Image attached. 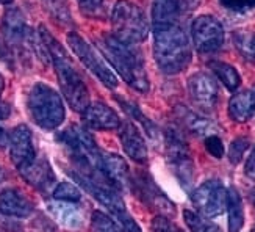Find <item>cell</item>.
<instances>
[{"instance_id": "6da1fadb", "label": "cell", "mask_w": 255, "mask_h": 232, "mask_svg": "<svg viewBox=\"0 0 255 232\" xmlns=\"http://www.w3.org/2000/svg\"><path fill=\"white\" fill-rule=\"evenodd\" d=\"M38 33L49 50L50 61L55 66V72H57L58 83L66 101L75 112L83 113L85 108L90 105V91H88V86L83 82L80 72L74 66L69 53L52 36V33L46 27L41 25Z\"/></svg>"}, {"instance_id": "7a4b0ae2", "label": "cell", "mask_w": 255, "mask_h": 232, "mask_svg": "<svg viewBox=\"0 0 255 232\" xmlns=\"http://www.w3.org/2000/svg\"><path fill=\"white\" fill-rule=\"evenodd\" d=\"M153 57L166 74H179L191 63V46L179 25L153 27Z\"/></svg>"}, {"instance_id": "3957f363", "label": "cell", "mask_w": 255, "mask_h": 232, "mask_svg": "<svg viewBox=\"0 0 255 232\" xmlns=\"http://www.w3.org/2000/svg\"><path fill=\"white\" fill-rule=\"evenodd\" d=\"M99 47L108 58V61L115 66V69L123 77L124 82L139 93H147L150 83L147 79V72L144 68V61L141 55L133 50L130 44L121 42L113 35H104L99 41Z\"/></svg>"}, {"instance_id": "277c9868", "label": "cell", "mask_w": 255, "mask_h": 232, "mask_svg": "<svg viewBox=\"0 0 255 232\" xmlns=\"http://www.w3.org/2000/svg\"><path fill=\"white\" fill-rule=\"evenodd\" d=\"M33 121L44 130H53L64 121V105L60 94L46 83L33 85L27 101Z\"/></svg>"}, {"instance_id": "5b68a950", "label": "cell", "mask_w": 255, "mask_h": 232, "mask_svg": "<svg viewBox=\"0 0 255 232\" xmlns=\"http://www.w3.org/2000/svg\"><path fill=\"white\" fill-rule=\"evenodd\" d=\"M112 25L115 31V38L124 44H138L144 41L149 35V22L142 9L128 2V0H118L113 13Z\"/></svg>"}, {"instance_id": "8992f818", "label": "cell", "mask_w": 255, "mask_h": 232, "mask_svg": "<svg viewBox=\"0 0 255 232\" xmlns=\"http://www.w3.org/2000/svg\"><path fill=\"white\" fill-rule=\"evenodd\" d=\"M166 156H168L169 167L172 168L177 179L182 184L183 189L190 190L193 184V160L190 157V149H188L183 137L179 130L168 129L166 130Z\"/></svg>"}, {"instance_id": "52a82bcc", "label": "cell", "mask_w": 255, "mask_h": 232, "mask_svg": "<svg viewBox=\"0 0 255 232\" xmlns=\"http://www.w3.org/2000/svg\"><path fill=\"white\" fill-rule=\"evenodd\" d=\"M68 42L75 53V57L82 61V64L86 69H90L99 80H101L107 88H116L118 86V77L110 69V66L105 63V60L90 46L79 33L71 31L68 33Z\"/></svg>"}, {"instance_id": "ba28073f", "label": "cell", "mask_w": 255, "mask_h": 232, "mask_svg": "<svg viewBox=\"0 0 255 232\" xmlns=\"http://www.w3.org/2000/svg\"><path fill=\"white\" fill-rule=\"evenodd\" d=\"M191 203L201 215L219 217L227 207V190L216 179L207 181L191 193Z\"/></svg>"}, {"instance_id": "9c48e42d", "label": "cell", "mask_w": 255, "mask_h": 232, "mask_svg": "<svg viewBox=\"0 0 255 232\" xmlns=\"http://www.w3.org/2000/svg\"><path fill=\"white\" fill-rule=\"evenodd\" d=\"M191 36L197 52L212 53L223 46L224 28L216 17L204 14L194 19L191 25Z\"/></svg>"}, {"instance_id": "30bf717a", "label": "cell", "mask_w": 255, "mask_h": 232, "mask_svg": "<svg viewBox=\"0 0 255 232\" xmlns=\"http://www.w3.org/2000/svg\"><path fill=\"white\" fill-rule=\"evenodd\" d=\"M135 190H136V195L142 200V203H146L160 215L171 217L175 214V207L172 201L163 195V192L155 185L152 178H149L147 174H139L135 179Z\"/></svg>"}, {"instance_id": "8fae6325", "label": "cell", "mask_w": 255, "mask_h": 232, "mask_svg": "<svg viewBox=\"0 0 255 232\" xmlns=\"http://www.w3.org/2000/svg\"><path fill=\"white\" fill-rule=\"evenodd\" d=\"M9 156L11 162L16 165V168L20 171L36 159L35 146H33V137L27 126H17L9 135Z\"/></svg>"}, {"instance_id": "7c38bea8", "label": "cell", "mask_w": 255, "mask_h": 232, "mask_svg": "<svg viewBox=\"0 0 255 232\" xmlns=\"http://www.w3.org/2000/svg\"><path fill=\"white\" fill-rule=\"evenodd\" d=\"M188 91L193 101L205 110L213 108L218 102V85L207 72H196L188 79Z\"/></svg>"}, {"instance_id": "4fadbf2b", "label": "cell", "mask_w": 255, "mask_h": 232, "mask_svg": "<svg viewBox=\"0 0 255 232\" xmlns=\"http://www.w3.org/2000/svg\"><path fill=\"white\" fill-rule=\"evenodd\" d=\"M30 28L25 24V17L17 8H11L3 14L2 19V33L8 46L20 47L28 44Z\"/></svg>"}, {"instance_id": "5bb4252c", "label": "cell", "mask_w": 255, "mask_h": 232, "mask_svg": "<svg viewBox=\"0 0 255 232\" xmlns=\"http://www.w3.org/2000/svg\"><path fill=\"white\" fill-rule=\"evenodd\" d=\"M83 123L96 130H113L121 126V119L112 107L102 102L90 104L82 113Z\"/></svg>"}, {"instance_id": "9a60e30c", "label": "cell", "mask_w": 255, "mask_h": 232, "mask_svg": "<svg viewBox=\"0 0 255 232\" xmlns=\"http://www.w3.org/2000/svg\"><path fill=\"white\" fill-rule=\"evenodd\" d=\"M119 127V140L123 143L126 154L131 160L144 163L147 160V146L139 129L133 123H130V121H126Z\"/></svg>"}, {"instance_id": "2e32d148", "label": "cell", "mask_w": 255, "mask_h": 232, "mask_svg": "<svg viewBox=\"0 0 255 232\" xmlns=\"http://www.w3.org/2000/svg\"><path fill=\"white\" fill-rule=\"evenodd\" d=\"M101 171L108 179V182L118 190H123L130 182L128 165L123 157L118 156V154H102Z\"/></svg>"}, {"instance_id": "e0dca14e", "label": "cell", "mask_w": 255, "mask_h": 232, "mask_svg": "<svg viewBox=\"0 0 255 232\" xmlns=\"http://www.w3.org/2000/svg\"><path fill=\"white\" fill-rule=\"evenodd\" d=\"M20 174L28 184L36 187L41 192L49 190L55 182V174L46 159H35L28 167L20 170Z\"/></svg>"}, {"instance_id": "ac0fdd59", "label": "cell", "mask_w": 255, "mask_h": 232, "mask_svg": "<svg viewBox=\"0 0 255 232\" xmlns=\"http://www.w3.org/2000/svg\"><path fill=\"white\" fill-rule=\"evenodd\" d=\"M0 212L14 218H27L33 212V204L17 190H3L0 193Z\"/></svg>"}, {"instance_id": "d6986e66", "label": "cell", "mask_w": 255, "mask_h": 232, "mask_svg": "<svg viewBox=\"0 0 255 232\" xmlns=\"http://www.w3.org/2000/svg\"><path fill=\"white\" fill-rule=\"evenodd\" d=\"M94 232H141L139 226L128 214L119 220L108 217L107 214L96 211L91 217Z\"/></svg>"}, {"instance_id": "ffe728a7", "label": "cell", "mask_w": 255, "mask_h": 232, "mask_svg": "<svg viewBox=\"0 0 255 232\" xmlns=\"http://www.w3.org/2000/svg\"><path fill=\"white\" fill-rule=\"evenodd\" d=\"M185 13L179 0H153L152 22L153 27L179 25V19Z\"/></svg>"}, {"instance_id": "44dd1931", "label": "cell", "mask_w": 255, "mask_h": 232, "mask_svg": "<svg viewBox=\"0 0 255 232\" xmlns=\"http://www.w3.org/2000/svg\"><path fill=\"white\" fill-rule=\"evenodd\" d=\"M255 113V96L252 91H240L232 96L229 115L237 123H246Z\"/></svg>"}, {"instance_id": "7402d4cb", "label": "cell", "mask_w": 255, "mask_h": 232, "mask_svg": "<svg viewBox=\"0 0 255 232\" xmlns=\"http://www.w3.org/2000/svg\"><path fill=\"white\" fill-rule=\"evenodd\" d=\"M227 214H229V232H240L245 225V209L243 200L235 187L227 190Z\"/></svg>"}, {"instance_id": "603a6c76", "label": "cell", "mask_w": 255, "mask_h": 232, "mask_svg": "<svg viewBox=\"0 0 255 232\" xmlns=\"http://www.w3.org/2000/svg\"><path fill=\"white\" fill-rule=\"evenodd\" d=\"M50 212L57 217L64 226H68L71 229H77L83 225L82 211L74 203H71V204H58V203L52 204Z\"/></svg>"}, {"instance_id": "cb8c5ba5", "label": "cell", "mask_w": 255, "mask_h": 232, "mask_svg": "<svg viewBox=\"0 0 255 232\" xmlns=\"http://www.w3.org/2000/svg\"><path fill=\"white\" fill-rule=\"evenodd\" d=\"M210 68H212L215 75L224 83V86L229 91L238 90V86L241 85V77L234 66H230L229 63L224 61H212L210 63Z\"/></svg>"}, {"instance_id": "d4e9b609", "label": "cell", "mask_w": 255, "mask_h": 232, "mask_svg": "<svg viewBox=\"0 0 255 232\" xmlns=\"http://www.w3.org/2000/svg\"><path fill=\"white\" fill-rule=\"evenodd\" d=\"M182 110V119L185 121L186 127L190 129L191 132H194L196 135H202V137H208V135H215L216 132V126L208 121L205 118H201L194 115L193 112L186 108H180Z\"/></svg>"}, {"instance_id": "484cf974", "label": "cell", "mask_w": 255, "mask_h": 232, "mask_svg": "<svg viewBox=\"0 0 255 232\" xmlns=\"http://www.w3.org/2000/svg\"><path fill=\"white\" fill-rule=\"evenodd\" d=\"M183 220L191 232H223L221 228L216 223H213L212 220H208L193 211H183Z\"/></svg>"}, {"instance_id": "4316f807", "label": "cell", "mask_w": 255, "mask_h": 232, "mask_svg": "<svg viewBox=\"0 0 255 232\" xmlns=\"http://www.w3.org/2000/svg\"><path fill=\"white\" fill-rule=\"evenodd\" d=\"M234 41L243 57H246L249 60H255V33L237 31L234 35Z\"/></svg>"}, {"instance_id": "83f0119b", "label": "cell", "mask_w": 255, "mask_h": 232, "mask_svg": "<svg viewBox=\"0 0 255 232\" xmlns=\"http://www.w3.org/2000/svg\"><path fill=\"white\" fill-rule=\"evenodd\" d=\"M53 198L61 203H77V201H80L82 192L71 182H61L55 187Z\"/></svg>"}, {"instance_id": "f1b7e54d", "label": "cell", "mask_w": 255, "mask_h": 232, "mask_svg": "<svg viewBox=\"0 0 255 232\" xmlns=\"http://www.w3.org/2000/svg\"><path fill=\"white\" fill-rule=\"evenodd\" d=\"M116 101L123 105V108L126 110V113L128 115V116H131V118H135V119H138L139 123L146 127V130H147V134L149 135H152L153 137V134H155V126L150 123V121L144 116L142 113H141V110L135 105V104H131V102H128V101H126L124 97H116Z\"/></svg>"}, {"instance_id": "f546056e", "label": "cell", "mask_w": 255, "mask_h": 232, "mask_svg": "<svg viewBox=\"0 0 255 232\" xmlns=\"http://www.w3.org/2000/svg\"><path fill=\"white\" fill-rule=\"evenodd\" d=\"M249 149V140L245 138V137H238L235 138L234 141L230 143V148H229V160L230 163L234 165H238L241 160H243V156H245V152Z\"/></svg>"}, {"instance_id": "4dcf8cb0", "label": "cell", "mask_w": 255, "mask_h": 232, "mask_svg": "<svg viewBox=\"0 0 255 232\" xmlns=\"http://www.w3.org/2000/svg\"><path fill=\"white\" fill-rule=\"evenodd\" d=\"M152 232H183L175 223H172L168 217L158 215L152 222Z\"/></svg>"}, {"instance_id": "1f68e13d", "label": "cell", "mask_w": 255, "mask_h": 232, "mask_svg": "<svg viewBox=\"0 0 255 232\" xmlns=\"http://www.w3.org/2000/svg\"><path fill=\"white\" fill-rule=\"evenodd\" d=\"M205 149L208 151V154H212L216 159H221L224 156V145L218 135L205 137Z\"/></svg>"}, {"instance_id": "d6a6232c", "label": "cell", "mask_w": 255, "mask_h": 232, "mask_svg": "<svg viewBox=\"0 0 255 232\" xmlns=\"http://www.w3.org/2000/svg\"><path fill=\"white\" fill-rule=\"evenodd\" d=\"M219 2L224 8L238 11V13H245V11L255 8V0H219Z\"/></svg>"}, {"instance_id": "836d02e7", "label": "cell", "mask_w": 255, "mask_h": 232, "mask_svg": "<svg viewBox=\"0 0 255 232\" xmlns=\"http://www.w3.org/2000/svg\"><path fill=\"white\" fill-rule=\"evenodd\" d=\"M0 63H3L9 69H14V55L8 44L2 39H0Z\"/></svg>"}, {"instance_id": "e575fe53", "label": "cell", "mask_w": 255, "mask_h": 232, "mask_svg": "<svg viewBox=\"0 0 255 232\" xmlns=\"http://www.w3.org/2000/svg\"><path fill=\"white\" fill-rule=\"evenodd\" d=\"M245 173L249 179L255 181V149L252 151V154L249 156L248 162H246V167H245Z\"/></svg>"}, {"instance_id": "d590c367", "label": "cell", "mask_w": 255, "mask_h": 232, "mask_svg": "<svg viewBox=\"0 0 255 232\" xmlns=\"http://www.w3.org/2000/svg\"><path fill=\"white\" fill-rule=\"evenodd\" d=\"M79 3L83 9L91 11V9H96V8L101 6L102 0H79Z\"/></svg>"}, {"instance_id": "8d00e7d4", "label": "cell", "mask_w": 255, "mask_h": 232, "mask_svg": "<svg viewBox=\"0 0 255 232\" xmlns=\"http://www.w3.org/2000/svg\"><path fill=\"white\" fill-rule=\"evenodd\" d=\"M179 2H180V5L183 6L185 13H188V11L194 9V8L199 5V0H179Z\"/></svg>"}, {"instance_id": "74e56055", "label": "cell", "mask_w": 255, "mask_h": 232, "mask_svg": "<svg viewBox=\"0 0 255 232\" xmlns=\"http://www.w3.org/2000/svg\"><path fill=\"white\" fill-rule=\"evenodd\" d=\"M11 113V107L5 101H0V119H6Z\"/></svg>"}, {"instance_id": "f35d334b", "label": "cell", "mask_w": 255, "mask_h": 232, "mask_svg": "<svg viewBox=\"0 0 255 232\" xmlns=\"http://www.w3.org/2000/svg\"><path fill=\"white\" fill-rule=\"evenodd\" d=\"M8 141H9V138L6 135V132L2 127H0V149H3L8 145Z\"/></svg>"}, {"instance_id": "ab89813d", "label": "cell", "mask_w": 255, "mask_h": 232, "mask_svg": "<svg viewBox=\"0 0 255 232\" xmlns=\"http://www.w3.org/2000/svg\"><path fill=\"white\" fill-rule=\"evenodd\" d=\"M3 88H5V80H3V77H2V74H0V94H2V91H3Z\"/></svg>"}, {"instance_id": "60d3db41", "label": "cell", "mask_w": 255, "mask_h": 232, "mask_svg": "<svg viewBox=\"0 0 255 232\" xmlns=\"http://www.w3.org/2000/svg\"><path fill=\"white\" fill-rule=\"evenodd\" d=\"M3 181H5V171L0 168V184H2Z\"/></svg>"}, {"instance_id": "b9f144b4", "label": "cell", "mask_w": 255, "mask_h": 232, "mask_svg": "<svg viewBox=\"0 0 255 232\" xmlns=\"http://www.w3.org/2000/svg\"><path fill=\"white\" fill-rule=\"evenodd\" d=\"M0 3H2V5H9V3H13V0H0Z\"/></svg>"}, {"instance_id": "7bdbcfd3", "label": "cell", "mask_w": 255, "mask_h": 232, "mask_svg": "<svg viewBox=\"0 0 255 232\" xmlns=\"http://www.w3.org/2000/svg\"><path fill=\"white\" fill-rule=\"evenodd\" d=\"M252 203H254V206H255V193H254V196H252Z\"/></svg>"}, {"instance_id": "ee69618b", "label": "cell", "mask_w": 255, "mask_h": 232, "mask_svg": "<svg viewBox=\"0 0 255 232\" xmlns=\"http://www.w3.org/2000/svg\"><path fill=\"white\" fill-rule=\"evenodd\" d=\"M252 93H254V96H255V88H254V91H252Z\"/></svg>"}, {"instance_id": "f6af8a7d", "label": "cell", "mask_w": 255, "mask_h": 232, "mask_svg": "<svg viewBox=\"0 0 255 232\" xmlns=\"http://www.w3.org/2000/svg\"><path fill=\"white\" fill-rule=\"evenodd\" d=\"M251 232H255V228H254V229H252V231H251Z\"/></svg>"}]
</instances>
